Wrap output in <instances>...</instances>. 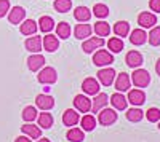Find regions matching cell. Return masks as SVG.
Here are the masks:
<instances>
[{"instance_id": "e575fe53", "label": "cell", "mask_w": 160, "mask_h": 142, "mask_svg": "<svg viewBox=\"0 0 160 142\" xmlns=\"http://www.w3.org/2000/svg\"><path fill=\"white\" fill-rule=\"evenodd\" d=\"M108 48L112 51V53H120V51L123 50V40L118 38V37H112L108 42Z\"/></svg>"}, {"instance_id": "5bb4252c", "label": "cell", "mask_w": 160, "mask_h": 142, "mask_svg": "<svg viewBox=\"0 0 160 142\" xmlns=\"http://www.w3.org/2000/svg\"><path fill=\"white\" fill-rule=\"evenodd\" d=\"M115 82V88H117V91L118 93H123V91H128L130 89V85H131V78H130V75L122 72V73H118L117 75V78L114 80Z\"/></svg>"}, {"instance_id": "4dcf8cb0", "label": "cell", "mask_w": 160, "mask_h": 142, "mask_svg": "<svg viewBox=\"0 0 160 142\" xmlns=\"http://www.w3.org/2000/svg\"><path fill=\"white\" fill-rule=\"evenodd\" d=\"M56 37L58 38H64V40L71 37V26H69V22L62 21V22H59L56 26Z\"/></svg>"}, {"instance_id": "d590c367", "label": "cell", "mask_w": 160, "mask_h": 142, "mask_svg": "<svg viewBox=\"0 0 160 142\" xmlns=\"http://www.w3.org/2000/svg\"><path fill=\"white\" fill-rule=\"evenodd\" d=\"M93 15H95L96 18H99V19L108 18V16H109V8H108V5L96 3L95 7H93Z\"/></svg>"}, {"instance_id": "277c9868", "label": "cell", "mask_w": 160, "mask_h": 142, "mask_svg": "<svg viewBox=\"0 0 160 142\" xmlns=\"http://www.w3.org/2000/svg\"><path fill=\"white\" fill-rule=\"evenodd\" d=\"M98 121L102 125V126H111L117 121V112L114 109H101L99 113H98Z\"/></svg>"}, {"instance_id": "8fae6325", "label": "cell", "mask_w": 160, "mask_h": 142, "mask_svg": "<svg viewBox=\"0 0 160 142\" xmlns=\"http://www.w3.org/2000/svg\"><path fill=\"white\" fill-rule=\"evenodd\" d=\"M74 107L78 110V112H82V113H87L91 110V101L83 96V94H77L74 97Z\"/></svg>"}, {"instance_id": "44dd1931", "label": "cell", "mask_w": 160, "mask_h": 142, "mask_svg": "<svg viewBox=\"0 0 160 142\" xmlns=\"http://www.w3.org/2000/svg\"><path fill=\"white\" fill-rule=\"evenodd\" d=\"M130 42H131L133 45H136V46L144 45L146 42H148V34L144 32V29H142V27H141V29H135V31H131V34H130Z\"/></svg>"}, {"instance_id": "f6af8a7d", "label": "cell", "mask_w": 160, "mask_h": 142, "mask_svg": "<svg viewBox=\"0 0 160 142\" xmlns=\"http://www.w3.org/2000/svg\"><path fill=\"white\" fill-rule=\"evenodd\" d=\"M158 130H160V120H158Z\"/></svg>"}, {"instance_id": "3957f363", "label": "cell", "mask_w": 160, "mask_h": 142, "mask_svg": "<svg viewBox=\"0 0 160 142\" xmlns=\"http://www.w3.org/2000/svg\"><path fill=\"white\" fill-rule=\"evenodd\" d=\"M37 80L38 83H43V85H53L58 80V73L53 67H43L37 75Z\"/></svg>"}, {"instance_id": "52a82bcc", "label": "cell", "mask_w": 160, "mask_h": 142, "mask_svg": "<svg viewBox=\"0 0 160 142\" xmlns=\"http://www.w3.org/2000/svg\"><path fill=\"white\" fill-rule=\"evenodd\" d=\"M82 89L88 96H96L99 93V82L96 78H93V77H88V78L82 82Z\"/></svg>"}, {"instance_id": "f546056e", "label": "cell", "mask_w": 160, "mask_h": 142, "mask_svg": "<svg viewBox=\"0 0 160 142\" xmlns=\"http://www.w3.org/2000/svg\"><path fill=\"white\" fill-rule=\"evenodd\" d=\"M114 32L117 37H127L130 34V24L127 21H118L114 24Z\"/></svg>"}, {"instance_id": "5b68a950", "label": "cell", "mask_w": 160, "mask_h": 142, "mask_svg": "<svg viewBox=\"0 0 160 142\" xmlns=\"http://www.w3.org/2000/svg\"><path fill=\"white\" fill-rule=\"evenodd\" d=\"M138 24L141 26L142 29H151V27H154V26L157 24V16L154 15V13H151V11H142V13H139V16H138Z\"/></svg>"}, {"instance_id": "9a60e30c", "label": "cell", "mask_w": 160, "mask_h": 142, "mask_svg": "<svg viewBox=\"0 0 160 142\" xmlns=\"http://www.w3.org/2000/svg\"><path fill=\"white\" fill-rule=\"evenodd\" d=\"M35 104L40 110H50L53 106H55V99H53L50 94L43 93V94H38L35 97Z\"/></svg>"}, {"instance_id": "d6a6232c", "label": "cell", "mask_w": 160, "mask_h": 142, "mask_svg": "<svg viewBox=\"0 0 160 142\" xmlns=\"http://www.w3.org/2000/svg\"><path fill=\"white\" fill-rule=\"evenodd\" d=\"M142 117H144V112H142L141 109H138V107H133V109L127 110V120H128V121L138 123V121L142 120Z\"/></svg>"}, {"instance_id": "ee69618b", "label": "cell", "mask_w": 160, "mask_h": 142, "mask_svg": "<svg viewBox=\"0 0 160 142\" xmlns=\"http://www.w3.org/2000/svg\"><path fill=\"white\" fill-rule=\"evenodd\" d=\"M37 142H50V139H45V137H38Z\"/></svg>"}, {"instance_id": "83f0119b", "label": "cell", "mask_w": 160, "mask_h": 142, "mask_svg": "<svg viewBox=\"0 0 160 142\" xmlns=\"http://www.w3.org/2000/svg\"><path fill=\"white\" fill-rule=\"evenodd\" d=\"M37 26L40 27V31H42V32L48 34V32L53 31V27H55V21H53L51 16H42V18L38 19Z\"/></svg>"}, {"instance_id": "4316f807", "label": "cell", "mask_w": 160, "mask_h": 142, "mask_svg": "<svg viewBox=\"0 0 160 142\" xmlns=\"http://www.w3.org/2000/svg\"><path fill=\"white\" fill-rule=\"evenodd\" d=\"M93 31H95V34L98 37H108L111 34V26L106 21H98V22H95V26H93Z\"/></svg>"}, {"instance_id": "f35d334b", "label": "cell", "mask_w": 160, "mask_h": 142, "mask_svg": "<svg viewBox=\"0 0 160 142\" xmlns=\"http://www.w3.org/2000/svg\"><path fill=\"white\" fill-rule=\"evenodd\" d=\"M146 118H148L151 123H157L160 120V110L157 107H151L148 112H146Z\"/></svg>"}, {"instance_id": "ac0fdd59", "label": "cell", "mask_w": 160, "mask_h": 142, "mask_svg": "<svg viewBox=\"0 0 160 142\" xmlns=\"http://www.w3.org/2000/svg\"><path fill=\"white\" fill-rule=\"evenodd\" d=\"M24 46L28 51H31V53H40V50L43 48L42 45V38H40L38 35H34V37H29L28 40L24 42Z\"/></svg>"}, {"instance_id": "8992f818", "label": "cell", "mask_w": 160, "mask_h": 142, "mask_svg": "<svg viewBox=\"0 0 160 142\" xmlns=\"http://www.w3.org/2000/svg\"><path fill=\"white\" fill-rule=\"evenodd\" d=\"M96 75H98V82L101 85H104V86H111L114 83V80H115V70L111 69V67L101 69Z\"/></svg>"}, {"instance_id": "2e32d148", "label": "cell", "mask_w": 160, "mask_h": 142, "mask_svg": "<svg viewBox=\"0 0 160 142\" xmlns=\"http://www.w3.org/2000/svg\"><path fill=\"white\" fill-rule=\"evenodd\" d=\"M108 102H109V96L106 94V93H98L95 96V99L91 101V110L98 113L101 109H104L106 106H108Z\"/></svg>"}, {"instance_id": "836d02e7", "label": "cell", "mask_w": 160, "mask_h": 142, "mask_svg": "<svg viewBox=\"0 0 160 142\" xmlns=\"http://www.w3.org/2000/svg\"><path fill=\"white\" fill-rule=\"evenodd\" d=\"M148 40H149V43L152 46H158L160 45V26H154V27H151Z\"/></svg>"}, {"instance_id": "4fadbf2b", "label": "cell", "mask_w": 160, "mask_h": 142, "mask_svg": "<svg viewBox=\"0 0 160 142\" xmlns=\"http://www.w3.org/2000/svg\"><path fill=\"white\" fill-rule=\"evenodd\" d=\"M102 45H104L102 37H91V38H88V40H85L82 43V50L85 51V53H93V51L101 48Z\"/></svg>"}, {"instance_id": "d4e9b609", "label": "cell", "mask_w": 160, "mask_h": 142, "mask_svg": "<svg viewBox=\"0 0 160 142\" xmlns=\"http://www.w3.org/2000/svg\"><path fill=\"white\" fill-rule=\"evenodd\" d=\"M37 29H38V26H37V22H35L34 19H26V21H22L21 27H19V31H21L22 35H35Z\"/></svg>"}, {"instance_id": "74e56055", "label": "cell", "mask_w": 160, "mask_h": 142, "mask_svg": "<svg viewBox=\"0 0 160 142\" xmlns=\"http://www.w3.org/2000/svg\"><path fill=\"white\" fill-rule=\"evenodd\" d=\"M72 8V0H55V10L58 13H68Z\"/></svg>"}, {"instance_id": "603a6c76", "label": "cell", "mask_w": 160, "mask_h": 142, "mask_svg": "<svg viewBox=\"0 0 160 142\" xmlns=\"http://www.w3.org/2000/svg\"><path fill=\"white\" fill-rule=\"evenodd\" d=\"M111 104H112V107L114 109H117V110H125L127 109V104H128V101H127V97L122 94V93H114L112 96H111Z\"/></svg>"}, {"instance_id": "60d3db41", "label": "cell", "mask_w": 160, "mask_h": 142, "mask_svg": "<svg viewBox=\"0 0 160 142\" xmlns=\"http://www.w3.org/2000/svg\"><path fill=\"white\" fill-rule=\"evenodd\" d=\"M149 8L155 13H160V0H149Z\"/></svg>"}, {"instance_id": "f1b7e54d", "label": "cell", "mask_w": 160, "mask_h": 142, "mask_svg": "<svg viewBox=\"0 0 160 142\" xmlns=\"http://www.w3.org/2000/svg\"><path fill=\"white\" fill-rule=\"evenodd\" d=\"M80 125H82V130L83 131H93L96 128V118L93 115H83L80 118Z\"/></svg>"}, {"instance_id": "1f68e13d", "label": "cell", "mask_w": 160, "mask_h": 142, "mask_svg": "<svg viewBox=\"0 0 160 142\" xmlns=\"http://www.w3.org/2000/svg\"><path fill=\"white\" fill-rule=\"evenodd\" d=\"M66 137H68V140H71V142H82L85 139V134H83V130L71 128V130L68 131V134H66Z\"/></svg>"}, {"instance_id": "7c38bea8", "label": "cell", "mask_w": 160, "mask_h": 142, "mask_svg": "<svg viewBox=\"0 0 160 142\" xmlns=\"http://www.w3.org/2000/svg\"><path fill=\"white\" fill-rule=\"evenodd\" d=\"M45 58L42 56V54H38V53H34L32 56H29L28 58V67H29V70L31 72H37V70H40L43 66H45Z\"/></svg>"}, {"instance_id": "e0dca14e", "label": "cell", "mask_w": 160, "mask_h": 142, "mask_svg": "<svg viewBox=\"0 0 160 142\" xmlns=\"http://www.w3.org/2000/svg\"><path fill=\"white\" fill-rule=\"evenodd\" d=\"M24 18H26V10L22 7H15L8 11V21L11 24H19L24 21Z\"/></svg>"}, {"instance_id": "b9f144b4", "label": "cell", "mask_w": 160, "mask_h": 142, "mask_svg": "<svg viewBox=\"0 0 160 142\" xmlns=\"http://www.w3.org/2000/svg\"><path fill=\"white\" fill-rule=\"evenodd\" d=\"M15 142H32V140L29 137H26V136H19V137L15 139Z\"/></svg>"}, {"instance_id": "d6986e66", "label": "cell", "mask_w": 160, "mask_h": 142, "mask_svg": "<svg viewBox=\"0 0 160 142\" xmlns=\"http://www.w3.org/2000/svg\"><path fill=\"white\" fill-rule=\"evenodd\" d=\"M21 131H22V134H26L31 139H38L42 136V128L38 125H32V123H26L24 126H21Z\"/></svg>"}, {"instance_id": "7bdbcfd3", "label": "cell", "mask_w": 160, "mask_h": 142, "mask_svg": "<svg viewBox=\"0 0 160 142\" xmlns=\"http://www.w3.org/2000/svg\"><path fill=\"white\" fill-rule=\"evenodd\" d=\"M155 72H157V75L160 77V58H158V61H157V64H155Z\"/></svg>"}, {"instance_id": "30bf717a", "label": "cell", "mask_w": 160, "mask_h": 142, "mask_svg": "<svg viewBox=\"0 0 160 142\" xmlns=\"http://www.w3.org/2000/svg\"><path fill=\"white\" fill-rule=\"evenodd\" d=\"M42 45H43V50L48 51V53H55V51L59 48V40L56 35H51L50 32L42 38Z\"/></svg>"}, {"instance_id": "ab89813d", "label": "cell", "mask_w": 160, "mask_h": 142, "mask_svg": "<svg viewBox=\"0 0 160 142\" xmlns=\"http://www.w3.org/2000/svg\"><path fill=\"white\" fill-rule=\"evenodd\" d=\"M8 11H10V2L8 0H0V18L7 16Z\"/></svg>"}, {"instance_id": "6da1fadb", "label": "cell", "mask_w": 160, "mask_h": 142, "mask_svg": "<svg viewBox=\"0 0 160 142\" xmlns=\"http://www.w3.org/2000/svg\"><path fill=\"white\" fill-rule=\"evenodd\" d=\"M114 62V56L111 51L108 50H98L95 54H93V64L98 67H106V66H111Z\"/></svg>"}, {"instance_id": "8d00e7d4", "label": "cell", "mask_w": 160, "mask_h": 142, "mask_svg": "<svg viewBox=\"0 0 160 142\" xmlns=\"http://www.w3.org/2000/svg\"><path fill=\"white\" fill-rule=\"evenodd\" d=\"M22 118H24L26 123H31V121L37 120V110H35V107H32V106L24 107V110H22Z\"/></svg>"}, {"instance_id": "7a4b0ae2", "label": "cell", "mask_w": 160, "mask_h": 142, "mask_svg": "<svg viewBox=\"0 0 160 142\" xmlns=\"http://www.w3.org/2000/svg\"><path fill=\"white\" fill-rule=\"evenodd\" d=\"M131 82L138 88H146L151 83V75H149L148 70H144V69H136L135 72L131 73Z\"/></svg>"}, {"instance_id": "9c48e42d", "label": "cell", "mask_w": 160, "mask_h": 142, "mask_svg": "<svg viewBox=\"0 0 160 142\" xmlns=\"http://www.w3.org/2000/svg\"><path fill=\"white\" fill-rule=\"evenodd\" d=\"M127 101L133 106H142L146 102V93L142 89H130L128 91V96H127Z\"/></svg>"}, {"instance_id": "ffe728a7", "label": "cell", "mask_w": 160, "mask_h": 142, "mask_svg": "<svg viewBox=\"0 0 160 142\" xmlns=\"http://www.w3.org/2000/svg\"><path fill=\"white\" fill-rule=\"evenodd\" d=\"M93 29H91V26L90 24H77L75 26V29H74V35L77 40H85V38H88L91 35Z\"/></svg>"}, {"instance_id": "484cf974", "label": "cell", "mask_w": 160, "mask_h": 142, "mask_svg": "<svg viewBox=\"0 0 160 142\" xmlns=\"http://www.w3.org/2000/svg\"><path fill=\"white\" fill-rule=\"evenodd\" d=\"M74 18H75L78 22H87V21H90V18H91V11H90V8H87V7H77V8L74 10Z\"/></svg>"}, {"instance_id": "cb8c5ba5", "label": "cell", "mask_w": 160, "mask_h": 142, "mask_svg": "<svg viewBox=\"0 0 160 142\" xmlns=\"http://www.w3.org/2000/svg\"><path fill=\"white\" fill-rule=\"evenodd\" d=\"M37 121H38V126L42 128V130H50V128L53 126V123H55V118H53L51 113H48L45 110L43 113L37 115Z\"/></svg>"}, {"instance_id": "7402d4cb", "label": "cell", "mask_w": 160, "mask_h": 142, "mask_svg": "<svg viewBox=\"0 0 160 142\" xmlns=\"http://www.w3.org/2000/svg\"><path fill=\"white\" fill-rule=\"evenodd\" d=\"M80 120V115L74 110V109H68V110H64L62 113V123L66 126H75Z\"/></svg>"}, {"instance_id": "ba28073f", "label": "cell", "mask_w": 160, "mask_h": 142, "mask_svg": "<svg viewBox=\"0 0 160 142\" xmlns=\"http://www.w3.org/2000/svg\"><path fill=\"white\" fill-rule=\"evenodd\" d=\"M125 62H127V66H128V67H131V69H138L141 64L144 62V59H142V54L139 53V51L131 50V51H128L127 56H125Z\"/></svg>"}]
</instances>
